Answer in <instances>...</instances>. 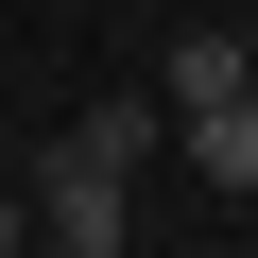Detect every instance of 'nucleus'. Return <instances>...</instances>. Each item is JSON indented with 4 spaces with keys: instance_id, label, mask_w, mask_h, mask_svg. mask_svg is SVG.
Listing matches in <instances>:
<instances>
[{
    "instance_id": "obj_2",
    "label": "nucleus",
    "mask_w": 258,
    "mask_h": 258,
    "mask_svg": "<svg viewBox=\"0 0 258 258\" xmlns=\"http://www.w3.org/2000/svg\"><path fill=\"white\" fill-rule=\"evenodd\" d=\"M189 172L207 189H258V86L241 103H189Z\"/></svg>"
},
{
    "instance_id": "obj_3",
    "label": "nucleus",
    "mask_w": 258,
    "mask_h": 258,
    "mask_svg": "<svg viewBox=\"0 0 258 258\" xmlns=\"http://www.w3.org/2000/svg\"><path fill=\"white\" fill-rule=\"evenodd\" d=\"M258 86V35H172V120L189 103H241Z\"/></svg>"
},
{
    "instance_id": "obj_4",
    "label": "nucleus",
    "mask_w": 258,
    "mask_h": 258,
    "mask_svg": "<svg viewBox=\"0 0 258 258\" xmlns=\"http://www.w3.org/2000/svg\"><path fill=\"white\" fill-rule=\"evenodd\" d=\"M0 258H18V189H0Z\"/></svg>"
},
{
    "instance_id": "obj_1",
    "label": "nucleus",
    "mask_w": 258,
    "mask_h": 258,
    "mask_svg": "<svg viewBox=\"0 0 258 258\" xmlns=\"http://www.w3.org/2000/svg\"><path fill=\"white\" fill-rule=\"evenodd\" d=\"M35 224H52V258H120L138 172H120V155H86V138H52V155H35Z\"/></svg>"
}]
</instances>
